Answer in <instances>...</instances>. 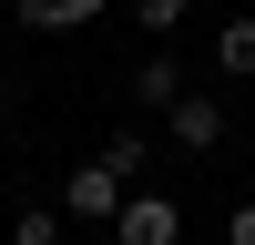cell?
<instances>
[{"instance_id":"30bf717a","label":"cell","mask_w":255,"mask_h":245,"mask_svg":"<svg viewBox=\"0 0 255 245\" xmlns=\"http://www.w3.org/2000/svg\"><path fill=\"white\" fill-rule=\"evenodd\" d=\"M225 245H255V194L235 204V215H225Z\"/></svg>"},{"instance_id":"8fae6325","label":"cell","mask_w":255,"mask_h":245,"mask_svg":"<svg viewBox=\"0 0 255 245\" xmlns=\"http://www.w3.org/2000/svg\"><path fill=\"white\" fill-rule=\"evenodd\" d=\"M0 113H10V82H0Z\"/></svg>"},{"instance_id":"277c9868","label":"cell","mask_w":255,"mask_h":245,"mask_svg":"<svg viewBox=\"0 0 255 245\" xmlns=\"http://www.w3.org/2000/svg\"><path fill=\"white\" fill-rule=\"evenodd\" d=\"M174 143H184V153H215V143H225V102L215 92H184L174 102Z\"/></svg>"},{"instance_id":"7a4b0ae2","label":"cell","mask_w":255,"mask_h":245,"mask_svg":"<svg viewBox=\"0 0 255 245\" xmlns=\"http://www.w3.org/2000/svg\"><path fill=\"white\" fill-rule=\"evenodd\" d=\"M61 215H72V225H113V215H123V174H113V163L92 153V163H82L72 184H61Z\"/></svg>"},{"instance_id":"52a82bcc","label":"cell","mask_w":255,"mask_h":245,"mask_svg":"<svg viewBox=\"0 0 255 245\" xmlns=\"http://www.w3.org/2000/svg\"><path fill=\"white\" fill-rule=\"evenodd\" d=\"M61 225H72L61 204H20V215H10V245H61Z\"/></svg>"},{"instance_id":"ba28073f","label":"cell","mask_w":255,"mask_h":245,"mask_svg":"<svg viewBox=\"0 0 255 245\" xmlns=\"http://www.w3.org/2000/svg\"><path fill=\"white\" fill-rule=\"evenodd\" d=\"M123 10H133V20H143V31H163V41H174V31H184V20H194V0H123Z\"/></svg>"},{"instance_id":"8992f818","label":"cell","mask_w":255,"mask_h":245,"mask_svg":"<svg viewBox=\"0 0 255 245\" xmlns=\"http://www.w3.org/2000/svg\"><path fill=\"white\" fill-rule=\"evenodd\" d=\"M215 72H225V82H255V10H235V20L215 31Z\"/></svg>"},{"instance_id":"3957f363","label":"cell","mask_w":255,"mask_h":245,"mask_svg":"<svg viewBox=\"0 0 255 245\" xmlns=\"http://www.w3.org/2000/svg\"><path fill=\"white\" fill-rule=\"evenodd\" d=\"M133 102H143V113H174V102H184V61L174 51H143L133 61Z\"/></svg>"},{"instance_id":"9c48e42d","label":"cell","mask_w":255,"mask_h":245,"mask_svg":"<svg viewBox=\"0 0 255 245\" xmlns=\"http://www.w3.org/2000/svg\"><path fill=\"white\" fill-rule=\"evenodd\" d=\"M102 163H113V174H123V184H133V174H143V163H153V143H143V133H133V122H123V133H113V143H102Z\"/></svg>"},{"instance_id":"5b68a950","label":"cell","mask_w":255,"mask_h":245,"mask_svg":"<svg viewBox=\"0 0 255 245\" xmlns=\"http://www.w3.org/2000/svg\"><path fill=\"white\" fill-rule=\"evenodd\" d=\"M113 0H20V31H92Z\"/></svg>"},{"instance_id":"6da1fadb","label":"cell","mask_w":255,"mask_h":245,"mask_svg":"<svg viewBox=\"0 0 255 245\" xmlns=\"http://www.w3.org/2000/svg\"><path fill=\"white\" fill-rule=\"evenodd\" d=\"M113 245H184V204H174V194H123Z\"/></svg>"}]
</instances>
